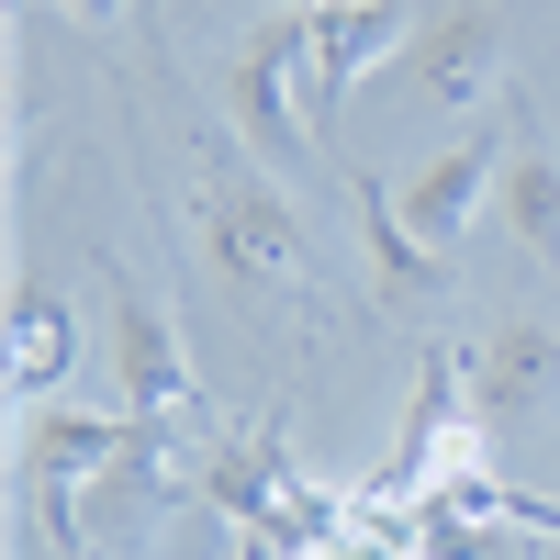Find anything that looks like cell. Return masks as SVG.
<instances>
[{
  "instance_id": "cell-15",
  "label": "cell",
  "mask_w": 560,
  "mask_h": 560,
  "mask_svg": "<svg viewBox=\"0 0 560 560\" xmlns=\"http://www.w3.org/2000/svg\"><path fill=\"white\" fill-rule=\"evenodd\" d=\"M247 12H303V0H247Z\"/></svg>"
},
{
  "instance_id": "cell-5",
  "label": "cell",
  "mask_w": 560,
  "mask_h": 560,
  "mask_svg": "<svg viewBox=\"0 0 560 560\" xmlns=\"http://www.w3.org/2000/svg\"><path fill=\"white\" fill-rule=\"evenodd\" d=\"M404 90L427 113H482L504 102V0H438L404 45Z\"/></svg>"
},
{
  "instance_id": "cell-1",
  "label": "cell",
  "mask_w": 560,
  "mask_h": 560,
  "mask_svg": "<svg viewBox=\"0 0 560 560\" xmlns=\"http://www.w3.org/2000/svg\"><path fill=\"white\" fill-rule=\"evenodd\" d=\"M202 504H213L258 560H325V538L348 527V493L325 504L292 459H280L269 427H224V438L202 448Z\"/></svg>"
},
{
  "instance_id": "cell-4",
  "label": "cell",
  "mask_w": 560,
  "mask_h": 560,
  "mask_svg": "<svg viewBox=\"0 0 560 560\" xmlns=\"http://www.w3.org/2000/svg\"><path fill=\"white\" fill-rule=\"evenodd\" d=\"M303 68H314V0H303V12L247 23V57H236V79H224V113H236V135H247L258 168H292L303 158V124H292Z\"/></svg>"
},
{
  "instance_id": "cell-11",
  "label": "cell",
  "mask_w": 560,
  "mask_h": 560,
  "mask_svg": "<svg viewBox=\"0 0 560 560\" xmlns=\"http://www.w3.org/2000/svg\"><path fill=\"white\" fill-rule=\"evenodd\" d=\"M549 393H560V325L516 314V325H493L471 348V404L482 415H538Z\"/></svg>"
},
{
  "instance_id": "cell-2",
  "label": "cell",
  "mask_w": 560,
  "mask_h": 560,
  "mask_svg": "<svg viewBox=\"0 0 560 560\" xmlns=\"http://www.w3.org/2000/svg\"><path fill=\"white\" fill-rule=\"evenodd\" d=\"M158 415H79V404H23V493L45 516V549H79V516H90V482L147 438Z\"/></svg>"
},
{
  "instance_id": "cell-13",
  "label": "cell",
  "mask_w": 560,
  "mask_h": 560,
  "mask_svg": "<svg viewBox=\"0 0 560 560\" xmlns=\"http://www.w3.org/2000/svg\"><path fill=\"white\" fill-rule=\"evenodd\" d=\"M348 191H359V224H370V269H382V292H427V247L404 236V213H393V179H370V168H348Z\"/></svg>"
},
{
  "instance_id": "cell-14",
  "label": "cell",
  "mask_w": 560,
  "mask_h": 560,
  "mask_svg": "<svg viewBox=\"0 0 560 560\" xmlns=\"http://www.w3.org/2000/svg\"><path fill=\"white\" fill-rule=\"evenodd\" d=\"M34 12H68V23H124L135 0H34Z\"/></svg>"
},
{
  "instance_id": "cell-16",
  "label": "cell",
  "mask_w": 560,
  "mask_h": 560,
  "mask_svg": "<svg viewBox=\"0 0 560 560\" xmlns=\"http://www.w3.org/2000/svg\"><path fill=\"white\" fill-rule=\"evenodd\" d=\"M34 560H90V549H34Z\"/></svg>"
},
{
  "instance_id": "cell-10",
  "label": "cell",
  "mask_w": 560,
  "mask_h": 560,
  "mask_svg": "<svg viewBox=\"0 0 560 560\" xmlns=\"http://www.w3.org/2000/svg\"><path fill=\"white\" fill-rule=\"evenodd\" d=\"M404 45H415V0H314V68H303L314 113H337L382 57H404Z\"/></svg>"
},
{
  "instance_id": "cell-8",
  "label": "cell",
  "mask_w": 560,
  "mask_h": 560,
  "mask_svg": "<svg viewBox=\"0 0 560 560\" xmlns=\"http://www.w3.org/2000/svg\"><path fill=\"white\" fill-rule=\"evenodd\" d=\"M102 292H113V415H179L191 404V348H179L168 303L124 269H102Z\"/></svg>"
},
{
  "instance_id": "cell-6",
  "label": "cell",
  "mask_w": 560,
  "mask_h": 560,
  "mask_svg": "<svg viewBox=\"0 0 560 560\" xmlns=\"http://www.w3.org/2000/svg\"><path fill=\"white\" fill-rule=\"evenodd\" d=\"M459 415H471V348H427L415 404H404V438L382 459V482H370V504H415L438 471H471V459H459Z\"/></svg>"
},
{
  "instance_id": "cell-12",
  "label": "cell",
  "mask_w": 560,
  "mask_h": 560,
  "mask_svg": "<svg viewBox=\"0 0 560 560\" xmlns=\"http://www.w3.org/2000/svg\"><path fill=\"white\" fill-rule=\"evenodd\" d=\"M68 359H79V325L57 314V292H23L12 303V404H57Z\"/></svg>"
},
{
  "instance_id": "cell-9",
  "label": "cell",
  "mask_w": 560,
  "mask_h": 560,
  "mask_svg": "<svg viewBox=\"0 0 560 560\" xmlns=\"http://www.w3.org/2000/svg\"><path fill=\"white\" fill-rule=\"evenodd\" d=\"M493 113H504V179H493V213L516 224L527 258L560 269V147H549V124H538V102H527V79L504 90Z\"/></svg>"
},
{
  "instance_id": "cell-3",
  "label": "cell",
  "mask_w": 560,
  "mask_h": 560,
  "mask_svg": "<svg viewBox=\"0 0 560 560\" xmlns=\"http://www.w3.org/2000/svg\"><path fill=\"white\" fill-rule=\"evenodd\" d=\"M202 258L236 292H292L314 269V236H303V213H292V191L269 168H213L202 179Z\"/></svg>"
},
{
  "instance_id": "cell-7",
  "label": "cell",
  "mask_w": 560,
  "mask_h": 560,
  "mask_svg": "<svg viewBox=\"0 0 560 560\" xmlns=\"http://www.w3.org/2000/svg\"><path fill=\"white\" fill-rule=\"evenodd\" d=\"M493 179H504V124H482V135H459V147H438L415 179H393V213H404V236L427 247V258H448L471 224L493 213Z\"/></svg>"
}]
</instances>
